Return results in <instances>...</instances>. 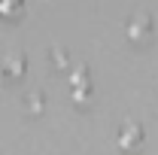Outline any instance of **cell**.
Returning a JSON list of instances; mask_svg holds the SVG:
<instances>
[{"label":"cell","mask_w":158,"mask_h":155,"mask_svg":"<svg viewBox=\"0 0 158 155\" xmlns=\"http://www.w3.org/2000/svg\"><path fill=\"white\" fill-rule=\"evenodd\" d=\"M70 100L76 107H88L91 103V82L85 70H73L70 73Z\"/></svg>","instance_id":"cell-1"},{"label":"cell","mask_w":158,"mask_h":155,"mask_svg":"<svg viewBox=\"0 0 158 155\" xmlns=\"http://www.w3.org/2000/svg\"><path fill=\"white\" fill-rule=\"evenodd\" d=\"M128 37H131V43L134 46H146L149 40H152V19L143 12V15H137V19L128 21Z\"/></svg>","instance_id":"cell-2"},{"label":"cell","mask_w":158,"mask_h":155,"mask_svg":"<svg viewBox=\"0 0 158 155\" xmlns=\"http://www.w3.org/2000/svg\"><path fill=\"white\" fill-rule=\"evenodd\" d=\"M140 140H143V128H140L137 122H125L122 131H118V146L122 149H134Z\"/></svg>","instance_id":"cell-3"},{"label":"cell","mask_w":158,"mask_h":155,"mask_svg":"<svg viewBox=\"0 0 158 155\" xmlns=\"http://www.w3.org/2000/svg\"><path fill=\"white\" fill-rule=\"evenodd\" d=\"M24 73V58L21 55H12V58L3 61V76H6V82H12L15 76H21Z\"/></svg>","instance_id":"cell-4"},{"label":"cell","mask_w":158,"mask_h":155,"mask_svg":"<svg viewBox=\"0 0 158 155\" xmlns=\"http://www.w3.org/2000/svg\"><path fill=\"white\" fill-rule=\"evenodd\" d=\"M0 12H3V19H21V12H24V0H3L0 3Z\"/></svg>","instance_id":"cell-5"},{"label":"cell","mask_w":158,"mask_h":155,"mask_svg":"<svg viewBox=\"0 0 158 155\" xmlns=\"http://www.w3.org/2000/svg\"><path fill=\"white\" fill-rule=\"evenodd\" d=\"M24 103H27L31 113H37L40 107H43V97H40V94H31V97H24Z\"/></svg>","instance_id":"cell-6"}]
</instances>
